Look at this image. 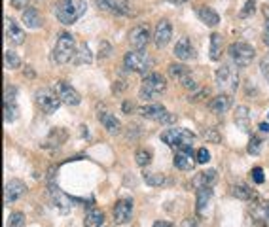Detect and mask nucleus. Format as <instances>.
Returning <instances> with one entry per match:
<instances>
[{"label":"nucleus","mask_w":269,"mask_h":227,"mask_svg":"<svg viewBox=\"0 0 269 227\" xmlns=\"http://www.w3.org/2000/svg\"><path fill=\"white\" fill-rule=\"evenodd\" d=\"M86 10H88V2L86 0H59L55 4L57 19H59V23L67 25V27L80 19L82 15L86 14Z\"/></svg>","instance_id":"1"},{"label":"nucleus","mask_w":269,"mask_h":227,"mask_svg":"<svg viewBox=\"0 0 269 227\" xmlns=\"http://www.w3.org/2000/svg\"><path fill=\"white\" fill-rule=\"evenodd\" d=\"M165 89H167V81L163 78L162 74H146V78L142 80L141 83V99L144 100H154L157 99L159 95L165 93Z\"/></svg>","instance_id":"2"},{"label":"nucleus","mask_w":269,"mask_h":227,"mask_svg":"<svg viewBox=\"0 0 269 227\" xmlns=\"http://www.w3.org/2000/svg\"><path fill=\"white\" fill-rule=\"evenodd\" d=\"M76 42H74V36L68 33H61L57 42H55V47H53V59L55 63L59 65H65L68 61H72L76 53Z\"/></svg>","instance_id":"3"},{"label":"nucleus","mask_w":269,"mask_h":227,"mask_svg":"<svg viewBox=\"0 0 269 227\" xmlns=\"http://www.w3.org/2000/svg\"><path fill=\"white\" fill-rule=\"evenodd\" d=\"M162 140L169 148H173V150H182V148L192 146V142L195 140V134L192 131H188V129L171 127L162 134Z\"/></svg>","instance_id":"4"},{"label":"nucleus","mask_w":269,"mask_h":227,"mask_svg":"<svg viewBox=\"0 0 269 227\" xmlns=\"http://www.w3.org/2000/svg\"><path fill=\"white\" fill-rule=\"evenodd\" d=\"M123 65H125V68L133 70V72L148 74L150 68L154 67V59H152L144 49H133V51L125 53V57H123Z\"/></svg>","instance_id":"5"},{"label":"nucleus","mask_w":269,"mask_h":227,"mask_svg":"<svg viewBox=\"0 0 269 227\" xmlns=\"http://www.w3.org/2000/svg\"><path fill=\"white\" fill-rule=\"evenodd\" d=\"M228 53L237 67H249L256 57V49L247 42H233L228 47Z\"/></svg>","instance_id":"6"},{"label":"nucleus","mask_w":269,"mask_h":227,"mask_svg":"<svg viewBox=\"0 0 269 227\" xmlns=\"http://www.w3.org/2000/svg\"><path fill=\"white\" fill-rule=\"evenodd\" d=\"M34 100H36L38 108H40L46 116L55 114L61 106V99L57 97V93L51 91V89H46V87H44V89H38V91L34 93Z\"/></svg>","instance_id":"7"},{"label":"nucleus","mask_w":269,"mask_h":227,"mask_svg":"<svg viewBox=\"0 0 269 227\" xmlns=\"http://www.w3.org/2000/svg\"><path fill=\"white\" fill-rule=\"evenodd\" d=\"M139 114H141L142 118H146L150 121H157V123H163V125H169V123H175V116L173 114H169L165 110L163 104H144V106L139 108Z\"/></svg>","instance_id":"8"},{"label":"nucleus","mask_w":269,"mask_h":227,"mask_svg":"<svg viewBox=\"0 0 269 227\" xmlns=\"http://www.w3.org/2000/svg\"><path fill=\"white\" fill-rule=\"evenodd\" d=\"M214 80H216V86L220 87L222 91H229V93H233L237 89V86H239V78H237V74L233 72V68L229 67V65H222V67L216 70Z\"/></svg>","instance_id":"9"},{"label":"nucleus","mask_w":269,"mask_h":227,"mask_svg":"<svg viewBox=\"0 0 269 227\" xmlns=\"http://www.w3.org/2000/svg\"><path fill=\"white\" fill-rule=\"evenodd\" d=\"M47 191H49L51 207H53L55 210H59L63 216H67V214L72 212V197H68L67 193H63L55 184H49V186H47Z\"/></svg>","instance_id":"10"},{"label":"nucleus","mask_w":269,"mask_h":227,"mask_svg":"<svg viewBox=\"0 0 269 227\" xmlns=\"http://www.w3.org/2000/svg\"><path fill=\"white\" fill-rule=\"evenodd\" d=\"M53 91L57 93L61 102H65L68 106H78V104H80V100H82L80 93H78L70 83H67V81H57Z\"/></svg>","instance_id":"11"},{"label":"nucleus","mask_w":269,"mask_h":227,"mask_svg":"<svg viewBox=\"0 0 269 227\" xmlns=\"http://www.w3.org/2000/svg\"><path fill=\"white\" fill-rule=\"evenodd\" d=\"M150 33H152V31H150L148 23L137 25V27H133L131 29V33H129V44H131L134 49H144L150 42Z\"/></svg>","instance_id":"12"},{"label":"nucleus","mask_w":269,"mask_h":227,"mask_svg":"<svg viewBox=\"0 0 269 227\" xmlns=\"http://www.w3.org/2000/svg\"><path fill=\"white\" fill-rule=\"evenodd\" d=\"M95 4L99 10L112 15H129L131 8L125 0H95Z\"/></svg>","instance_id":"13"},{"label":"nucleus","mask_w":269,"mask_h":227,"mask_svg":"<svg viewBox=\"0 0 269 227\" xmlns=\"http://www.w3.org/2000/svg\"><path fill=\"white\" fill-rule=\"evenodd\" d=\"M133 216V199L131 197H125V199H120L114 207V221L118 225H123L127 223Z\"/></svg>","instance_id":"14"},{"label":"nucleus","mask_w":269,"mask_h":227,"mask_svg":"<svg viewBox=\"0 0 269 227\" xmlns=\"http://www.w3.org/2000/svg\"><path fill=\"white\" fill-rule=\"evenodd\" d=\"M173 38V27H171V23L167 19H162L157 25H155V31H154V44L157 49H162L165 47L171 42Z\"/></svg>","instance_id":"15"},{"label":"nucleus","mask_w":269,"mask_h":227,"mask_svg":"<svg viewBox=\"0 0 269 227\" xmlns=\"http://www.w3.org/2000/svg\"><path fill=\"white\" fill-rule=\"evenodd\" d=\"M194 155H195V152L192 150V146L182 148V150H176L175 167L178 168V171H192L194 165L197 163V161L194 159Z\"/></svg>","instance_id":"16"},{"label":"nucleus","mask_w":269,"mask_h":227,"mask_svg":"<svg viewBox=\"0 0 269 227\" xmlns=\"http://www.w3.org/2000/svg\"><path fill=\"white\" fill-rule=\"evenodd\" d=\"M27 193V186L21 180H10L4 186V203L10 205V203H15L17 199H21L23 195Z\"/></svg>","instance_id":"17"},{"label":"nucleus","mask_w":269,"mask_h":227,"mask_svg":"<svg viewBox=\"0 0 269 227\" xmlns=\"http://www.w3.org/2000/svg\"><path fill=\"white\" fill-rule=\"evenodd\" d=\"M4 29H6V38L12 42V44L21 46V44L25 42V31H23L14 19L6 17V19H4Z\"/></svg>","instance_id":"18"},{"label":"nucleus","mask_w":269,"mask_h":227,"mask_svg":"<svg viewBox=\"0 0 269 227\" xmlns=\"http://www.w3.org/2000/svg\"><path fill=\"white\" fill-rule=\"evenodd\" d=\"M67 131L63 127H55L51 129L49 133H47L46 140H44V144L42 146L46 148V150H57V148H61L63 144H65V140H67Z\"/></svg>","instance_id":"19"},{"label":"nucleus","mask_w":269,"mask_h":227,"mask_svg":"<svg viewBox=\"0 0 269 227\" xmlns=\"http://www.w3.org/2000/svg\"><path fill=\"white\" fill-rule=\"evenodd\" d=\"M175 57L178 61H194L197 57L195 53V47L192 46L190 38H180L175 44Z\"/></svg>","instance_id":"20"},{"label":"nucleus","mask_w":269,"mask_h":227,"mask_svg":"<svg viewBox=\"0 0 269 227\" xmlns=\"http://www.w3.org/2000/svg\"><path fill=\"white\" fill-rule=\"evenodd\" d=\"M216 171H212V168H209V171H203V173L199 174H195L194 176V180H192V187L194 189H203V187H212L214 186V182H216Z\"/></svg>","instance_id":"21"},{"label":"nucleus","mask_w":269,"mask_h":227,"mask_svg":"<svg viewBox=\"0 0 269 227\" xmlns=\"http://www.w3.org/2000/svg\"><path fill=\"white\" fill-rule=\"evenodd\" d=\"M197 17H199L207 27H216V25L220 23V15H218V12L209 6L197 8Z\"/></svg>","instance_id":"22"},{"label":"nucleus","mask_w":269,"mask_h":227,"mask_svg":"<svg viewBox=\"0 0 269 227\" xmlns=\"http://www.w3.org/2000/svg\"><path fill=\"white\" fill-rule=\"evenodd\" d=\"M235 125L243 133H250V110L249 106H237L235 110Z\"/></svg>","instance_id":"23"},{"label":"nucleus","mask_w":269,"mask_h":227,"mask_svg":"<svg viewBox=\"0 0 269 227\" xmlns=\"http://www.w3.org/2000/svg\"><path fill=\"white\" fill-rule=\"evenodd\" d=\"M99 120H101L102 127L106 129L110 134H118L121 131V123L118 121V118H116L114 114L110 112H101L99 114Z\"/></svg>","instance_id":"24"},{"label":"nucleus","mask_w":269,"mask_h":227,"mask_svg":"<svg viewBox=\"0 0 269 227\" xmlns=\"http://www.w3.org/2000/svg\"><path fill=\"white\" fill-rule=\"evenodd\" d=\"M231 97L229 95H218V97H214V99L210 100L209 102V108H210V112H214V114H226L231 108Z\"/></svg>","instance_id":"25"},{"label":"nucleus","mask_w":269,"mask_h":227,"mask_svg":"<svg viewBox=\"0 0 269 227\" xmlns=\"http://www.w3.org/2000/svg\"><path fill=\"white\" fill-rule=\"evenodd\" d=\"M72 63L74 65H91L93 63V53H91V49H89L88 44H80L78 49H76L74 57H72Z\"/></svg>","instance_id":"26"},{"label":"nucleus","mask_w":269,"mask_h":227,"mask_svg":"<svg viewBox=\"0 0 269 227\" xmlns=\"http://www.w3.org/2000/svg\"><path fill=\"white\" fill-rule=\"evenodd\" d=\"M210 199H212V187H203V189H199L197 191V199H195V210L199 214H205Z\"/></svg>","instance_id":"27"},{"label":"nucleus","mask_w":269,"mask_h":227,"mask_svg":"<svg viewBox=\"0 0 269 227\" xmlns=\"http://www.w3.org/2000/svg\"><path fill=\"white\" fill-rule=\"evenodd\" d=\"M23 25L29 29H38L42 25V17H40V12L36 10V8H27L25 12H23Z\"/></svg>","instance_id":"28"},{"label":"nucleus","mask_w":269,"mask_h":227,"mask_svg":"<svg viewBox=\"0 0 269 227\" xmlns=\"http://www.w3.org/2000/svg\"><path fill=\"white\" fill-rule=\"evenodd\" d=\"M102 223H104V212L101 208L89 210L84 218V227H102Z\"/></svg>","instance_id":"29"},{"label":"nucleus","mask_w":269,"mask_h":227,"mask_svg":"<svg viewBox=\"0 0 269 227\" xmlns=\"http://www.w3.org/2000/svg\"><path fill=\"white\" fill-rule=\"evenodd\" d=\"M210 61H220L222 57V36L218 33L210 34V51H209Z\"/></svg>","instance_id":"30"},{"label":"nucleus","mask_w":269,"mask_h":227,"mask_svg":"<svg viewBox=\"0 0 269 227\" xmlns=\"http://www.w3.org/2000/svg\"><path fill=\"white\" fill-rule=\"evenodd\" d=\"M231 195L235 197V199H241V201H250L254 199V191L250 189L249 186H245V184H239V186H233L231 187Z\"/></svg>","instance_id":"31"},{"label":"nucleus","mask_w":269,"mask_h":227,"mask_svg":"<svg viewBox=\"0 0 269 227\" xmlns=\"http://www.w3.org/2000/svg\"><path fill=\"white\" fill-rule=\"evenodd\" d=\"M4 67L8 68V70H15V68L21 67V57L15 51H12V49H6L4 51Z\"/></svg>","instance_id":"32"},{"label":"nucleus","mask_w":269,"mask_h":227,"mask_svg":"<svg viewBox=\"0 0 269 227\" xmlns=\"http://www.w3.org/2000/svg\"><path fill=\"white\" fill-rule=\"evenodd\" d=\"M167 72H169V76H171L173 80L176 78V80L180 81L182 78H184V76L190 72V70H188V67H186V65H182V63H173V65H169Z\"/></svg>","instance_id":"33"},{"label":"nucleus","mask_w":269,"mask_h":227,"mask_svg":"<svg viewBox=\"0 0 269 227\" xmlns=\"http://www.w3.org/2000/svg\"><path fill=\"white\" fill-rule=\"evenodd\" d=\"M19 118V108L15 102H4V121L6 123H14Z\"/></svg>","instance_id":"34"},{"label":"nucleus","mask_w":269,"mask_h":227,"mask_svg":"<svg viewBox=\"0 0 269 227\" xmlns=\"http://www.w3.org/2000/svg\"><path fill=\"white\" fill-rule=\"evenodd\" d=\"M134 161H137V165L139 167H148L150 163H152V154H150L148 150H144V148H141V150H137L134 152Z\"/></svg>","instance_id":"35"},{"label":"nucleus","mask_w":269,"mask_h":227,"mask_svg":"<svg viewBox=\"0 0 269 227\" xmlns=\"http://www.w3.org/2000/svg\"><path fill=\"white\" fill-rule=\"evenodd\" d=\"M144 182L152 187H159L165 184V176H163L162 173H148V171H146V173H144Z\"/></svg>","instance_id":"36"},{"label":"nucleus","mask_w":269,"mask_h":227,"mask_svg":"<svg viewBox=\"0 0 269 227\" xmlns=\"http://www.w3.org/2000/svg\"><path fill=\"white\" fill-rule=\"evenodd\" d=\"M262 146H263V138H262V136H250L247 150H249L250 155H258L260 152H262Z\"/></svg>","instance_id":"37"},{"label":"nucleus","mask_w":269,"mask_h":227,"mask_svg":"<svg viewBox=\"0 0 269 227\" xmlns=\"http://www.w3.org/2000/svg\"><path fill=\"white\" fill-rule=\"evenodd\" d=\"M256 216L262 223H269V201H260V205L256 207Z\"/></svg>","instance_id":"38"},{"label":"nucleus","mask_w":269,"mask_h":227,"mask_svg":"<svg viewBox=\"0 0 269 227\" xmlns=\"http://www.w3.org/2000/svg\"><path fill=\"white\" fill-rule=\"evenodd\" d=\"M201 138H205V140H209V142H214V144H220V142H222L220 133H218L216 129H209V127L201 131Z\"/></svg>","instance_id":"39"},{"label":"nucleus","mask_w":269,"mask_h":227,"mask_svg":"<svg viewBox=\"0 0 269 227\" xmlns=\"http://www.w3.org/2000/svg\"><path fill=\"white\" fill-rule=\"evenodd\" d=\"M6 227H25V214L23 212H12Z\"/></svg>","instance_id":"40"},{"label":"nucleus","mask_w":269,"mask_h":227,"mask_svg":"<svg viewBox=\"0 0 269 227\" xmlns=\"http://www.w3.org/2000/svg\"><path fill=\"white\" fill-rule=\"evenodd\" d=\"M254 12H256V0H247L245 6H243V10L239 12V17H241V19H247V17H250Z\"/></svg>","instance_id":"41"},{"label":"nucleus","mask_w":269,"mask_h":227,"mask_svg":"<svg viewBox=\"0 0 269 227\" xmlns=\"http://www.w3.org/2000/svg\"><path fill=\"white\" fill-rule=\"evenodd\" d=\"M195 161H197L199 165H207L210 161V152L207 148H199V150L195 152Z\"/></svg>","instance_id":"42"},{"label":"nucleus","mask_w":269,"mask_h":227,"mask_svg":"<svg viewBox=\"0 0 269 227\" xmlns=\"http://www.w3.org/2000/svg\"><path fill=\"white\" fill-rule=\"evenodd\" d=\"M182 87L184 89H188V91H197V81L194 80V76H192V72H188L184 78L180 80Z\"/></svg>","instance_id":"43"},{"label":"nucleus","mask_w":269,"mask_h":227,"mask_svg":"<svg viewBox=\"0 0 269 227\" xmlns=\"http://www.w3.org/2000/svg\"><path fill=\"white\" fill-rule=\"evenodd\" d=\"M252 180H254L256 184H263V182H265V176H263L262 167H254V168H252Z\"/></svg>","instance_id":"44"},{"label":"nucleus","mask_w":269,"mask_h":227,"mask_svg":"<svg viewBox=\"0 0 269 227\" xmlns=\"http://www.w3.org/2000/svg\"><path fill=\"white\" fill-rule=\"evenodd\" d=\"M15 87H6V91H4V102H15Z\"/></svg>","instance_id":"45"},{"label":"nucleus","mask_w":269,"mask_h":227,"mask_svg":"<svg viewBox=\"0 0 269 227\" xmlns=\"http://www.w3.org/2000/svg\"><path fill=\"white\" fill-rule=\"evenodd\" d=\"M29 2L31 0H12V8H15V10H27V6H29Z\"/></svg>","instance_id":"46"},{"label":"nucleus","mask_w":269,"mask_h":227,"mask_svg":"<svg viewBox=\"0 0 269 227\" xmlns=\"http://www.w3.org/2000/svg\"><path fill=\"white\" fill-rule=\"evenodd\" d=\"M260 68H262V74L265 76V80L269 81V55L267 57H263V61L260 63Z\"/></svg>","instance_id":"47"},{"label":"nucleus","mask_w":269,"mask_h":227,"mask_svg":"<svg viewBox=\"0 0 269 227\" xmlns=\"http://www.w3.org/2000/svg\"><path fill=\"white\" fill-rule=\"evenodd\" d=\"M180 227H199V223H197L195 218H186V220L180 223Z\"/></svg>","instance_id":"48"},{"label":"nucleus","mask_w":269,"mask_h":227,"mask_svg":"<svg viewBox=\"0 0 269 227\" xmlns=\"http://www.w3.org/2000/svg\"><path fill=\"white\" fill-rule=\"evenodd\" d=\"M101 46H102V53L99 55V59H104V57L110 53V44H108V42H102Z\"/></svg>","instance_id":"49"},{"label":"nucleus","mask_w":269,"mask_h":227,"mask_svg":"<svg viewBox=\"0 0 269 227\" xmlns=\"http://www.w3.org/2000/svg\"><path fill=\"white\" fill-rule=\"evenodd\" d=\"M121 110H123V114H131L133 112V102H131V100H125L123 106H121Z\"/></svg>","instance_id":"50"},{"label":"nucleus","mask_w":269,"mask_h":227,"mask_svg":"<svg viewBox=\"0 0 269 227\" xmlns=\"http://www.w3.org/2000/svg\"><path fill=\"white\" fill-rule=\"evenodd\" d=\"M152 227H173V223H171V221H165V220H159V221H155Z\"/></svg>","instance_id":"51"},{"label":"nucleus","mask_w":269,"mask_h":227,"mask_svg":"<svg viewBox=\"0 0 269 227\" xmlns=\"http://www.w3.org/2000/svg\"><path fill=\"white\" fill-rule=\"evenodd\" d=\"M260 131H263V133H269V123H262V125H260Z\"/></svg>","instance_id":"52"},{"label":"nucleus","mask_w":269,"mask_h":227,"mask_svg":"<svg viewBox=\"0 0 269 227\" xmlns=\"http://www.w3.org/2000/svg\"><path fill=\"white\" fill-rule=\"evenodd\" d=\"M169 4H184V2H188V0H167Z\"/></svg>","instance_id":"53"},{"label":"nucleus","mask_w":269,"mask_h":227,"mask_svg":"<svg viewBox=\"0 0 269 227\" xmlns=\"http://www.w3.org/2000/svg\"><path fill=\"white\" fill-rule=\"evenodd\" d=\"M263 42H265V46L269 47V34H263Z\"/></svg>","instance_id":"54"},{"label":"nucleus","mask_w":269,"mask_h":227,"mask_svg":"<svg viewBox=\"0 0 269 227\" xmlns=\"http://www.w3.org/2000/svg\"><path fill=\"white\" fill-rule=\"evenodd\" d=\"M265 34H269V19L265 21Z\"/></svg>","instance_id":"55"}]
</instances>
